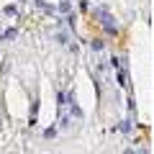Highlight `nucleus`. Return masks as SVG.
Masks as SVG:
<instances>
[]
</instances>
